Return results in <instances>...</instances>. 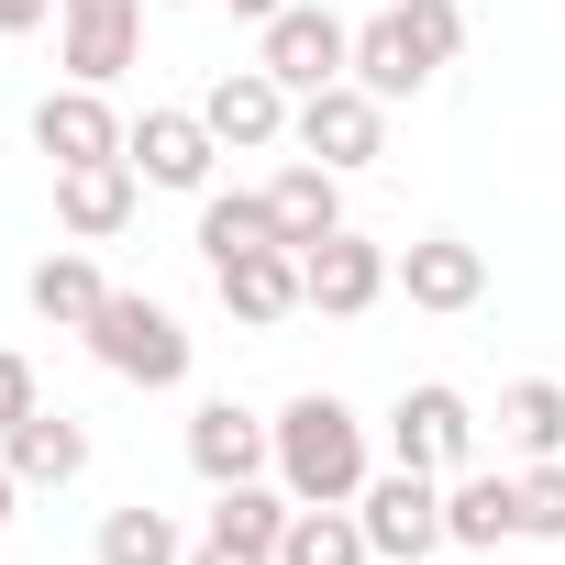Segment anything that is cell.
Instances as JSON below:
<instances>
[{
	"label": "cell",
	"mask_w": 565,
	"mask_h": 565,
	"mask_svg": "<svg viewBox=\"0 0 565 565\" xmlns=\"http://www.w3.org/2000/svg\"><path fill=\"white\" fill-rule=\"evenodd\" d=\"M366 422L333 399V388H300L289 411H277V488H289L300 510L311 499H366Z\"/></svg>",
	"instance_id": "obj_1"
},
{
	"label": "cell",
	"mask_w": 565,
	"mask_h": 565,
	"mask_svg": "<svg viewBox=\"0 0 565 565\" xmlns=\"http://www.w3.org/2000/svg\"><path fill=\"white\" fill-rule=\"evenodd\" d=\"M455 45H466V0H388L377 23H355V89L411 100L455 67Z\"/></svg>",
	"instance_id": "obj_2"
},
{
	"label": "cell",
	"mask_w": 565,
	"mask_h": 565,
	"mask_svg": "<svg viewBox=\"0 0 565 565\" xmlns=\"http://www.w3.org/2000/svg\"><path fill=\"white\" fill-rule=\"evenodd\" d=\"M89 355H100L122 388H178V377H189V322H178L167 300H145V289H111L100 322H89Z\"/></svg>",
	"instance_id": "obj_3"
},
{
	"label": "cell",
	"mask_w": 565,
	"mask_h": 565,
	"mask_svg": "<svg viewBox=\"0 0 565 565\" xmlns=\"http://www.w3.org/2000/svg\"><path fill=\"white\" fill-rule=\"evenodd\" d=\"M255 67L289 89V100H311V89L355 78V23H333V12H311V0H289L277 23H255Z\"/></svg>",
	"instance_id": "obj_4"
},
{
	"label": "cell",
	"mask_w": 565,
	"mask_h": 565,
	"mask_svg": "<svg viewBox=\"0 0 565 565\" xmlns=\"http://www.w3.org/2000/svg\"><path fill=\"white\" fill-rule=\"evenodd\" d=\"M388 466L466 477V466H477V411H466V388H444V377L399 388V411H388Z\"/></svg>",
	"instance_id": "obj_5"
},
{
	"label": "cell",
	"mask_w": 565,
	"mask_h": 565,
	"mask_svg": "<svg viewBox=\"0 0 565 565\" xmlns=\"http://www.w3.org/2000/svg\"><path fill=\"white\" fill-rule=\"evenodd\" d=\"M289 145L355 178V167H377V156H388V100H377V89H355V78H333V89H311V100L289 111Z\"/></svg>",
	"instance_id": "obj_6"
},
{
	"label": "cell",
	"mask_w": 565,
	"mask_h": 565,
	"mask_svg": "<svg viewBox=\"0 0 565 565\" xmlns=\"http://www.w3.org/2000/svg\"><path fill=\"white\" fill-rule=\"evenodd\" d=\"M355 521H366V543H377L388 565H422V554H444V477L388 466V477H366Z\"/></svg>",
	"instance_id": "obj_7"
},
{
	"label": "cell",
	"mask_w": 565,
	"mask_h": 565,
	"mask_svg": "<svg viewBox=\"0 0 565 565\" xmlns=\"http://www.w3.org/2000/svg\"><path fill=\"white\" fill-rule=\"evenodd\" d=\"M145 56V0H56V67L78 89H111Z\"/></svg>",
	"instance_id": "obj_8"
},
{
	"label": "cell",
	"mask_w": 565,
	"mask_h": 565,
	"mask_svg": "<svg viewBox=\"0 0 565 565\" xmlns=\"http://www.w3.org/2000/svg\"><path fill=\"white\" fill-rule=\"evenodd\" d=\"M289 488H211V521H200V543H189V565H277V532H289Z\"/></svg>",
	"instance_id": "obj_9"
},
{
	"label": "cell",
	"mask_w": 565,
	"mask_h": 565,
	"mask_svg": "<svg viewBox=\"0 0 565 565\" xmlns=\"http://www.w3.org/2000/svg\"><path fill=\"white\" fill-rule=\"evenodd\" d=\"M189 466H200V488H255V477H277V422H255L244 399H200Z\"/></svg>",
	"instance_id": "obj_10"
},
{
	"label": "cell",
	"mask_w": 565,
	"mask_h": 565,
	"mask_svg": "<svg viewBox=\"0 0 565 565\" xmlns=\"http://www.w3.org/2000/svg\"><path fill=\"white\" fill-rule=\"evenodd\" d=\"M388 289H399L411 311H444V322H455V311L488 300V255H477L466 233H422V244L388 255Z\"/></svg>",
	"instance_id": "obj_11"
},
{
	"label": "cell",
	"mask_w": 565,
	"mask_h": 565,
	"mask_svg": "<svg viewBox=\"0 0 565 565\" xmlns=\"http://www.w3.org/2000/svg\"><path fill=\"white\" fill-rule=\"evenodd\" d=\"M300 277H311V311H322V322H366V311L388 300V244H366V233L344 222V233H322V244L300 255Z\"/></svg>",
	"instance_id": "obj_12"
},
{
	"label": "cell",
	"mask_w": 565,
	"mask_h": 565,
	"mask_svg": "<svg viewBox=\"0 0 565 565\" xmlns=\"http://www.w3.org/2000/svg\"><path fill=\"white\" fill-rule=\"evenodd\" d=\"M211 289H222V311H233L244 333H266V322L311 311V277H300V244H255V255L211 266Z\"/></svg>",
	"instance_id": "obj_13"
},
{
	"label": "cell",
	"mask_w": 565,
	"mask_h": 565,
	"mask_svg": "<svg viewBox=\"0 0 565 565\" xmlns=\"http://www.w3.org/2000/svg\"><path fill=\"white\" fill-rule=\"evenodd\" d=\"M289 111H300V100L277 89L266 67H222V78L200 89V122L222 134V156H266L277 134H289Z\"/></svg>",
	"instance_id": "obj_14"
},
{
	"label": "cell",
	"mask_w": 565,
	"mask_h": 565,
	"mask_svg": "<svg viewBox=\"0 0 565 565\" xmlns=\"http://www.w3.org/2000/svg\"><path fill=\"white\" fill-rule=\"evenodd\" d=\"M134 211H145V167H134V156H89V167H56V222H67L78 244H111Z\"/></svg>",
	"instance_id": "obj_15"
},
{
	"label": "cell",
	"mask_w": 565,
	"mask_h": 565,
	"mask_svg": "<svg viewBox=\"0 0 565 565\" xmlns=\"http://www.w3.org/2000/svg\"><path fill=\"white\" fill-rule=\"evenodd\" d=\"M122 156L145 167V189H211V156H222V134L200 122V111H145L134 134H122Z\"/></svg>",
	"instance_id": "obj_16"
},
{
	"label": "cell",
	"mask_w": 565,
	"mask_h": 565,
	"mask_svg": "<svg viewBox=\"0 0 565 565\" xmlns=\"http://www.w3.org/2000/svg\"><path fill=\"white\" fill-rule=\"evenodd\" d=\"M122 134H134V122L111 111V89H78V78H67V89H45V100H34V145H45L56 167L122 156Z\"/></svg>",
	"instance_id": "obj_17"
},
{
	"label": "cell",
	"mask_w": 565,
	"mask_h": 565,
	"mask_svg": "<svg viewBox=\"0 0 565 565\" xmlns=\"http://www.w3.org/2000/svg\"><path fill=\"white\" fill-rule=\"evenodd\" d=\"M266 211H277V244H322V233H344V167H322V156H300V167H277L266 178Z\"/></svg>",
	"instance_id": "obj_18"
},
{
	"label": "cell",
	"mask_w": 565,
	"mask_h": 565,
	"mask_svg": "<svg viewBox=\"0 0 565 565\" xmlns=\"http://www.w3.org/2000/svg\"><path fill=\"white\" fill-rule=\"evenodd\" d=\"M521 532V477H499V466H466V477H444V543H510Z\"/></svg>",
	"instance_id": "obj_19"
},
{
	"label": "cell",
	"mask_w": 565,
	"mask_h": 565,
	"mask_svg": "<svg viewBox=\"0 0 565 565\" xmlns=\"http://www.w3.org/2000/svg\"><path fill=\"white\" fill-rule=\"evenodd\" d=\"M0 455H12V477H23V488H78V477H89V433H78L67 411L12 422V433H0Z\"/></svg>",
	"instance_id": "obj_20"
},
{
	"label": "cell",
	"mask_w": 565,
	"mask_h": 565,
	"mask_svg": "<svg viewBox=\"0 0 565 565\" xmlns=\"http://www.w3.org/2000/svg\"><path fill=\"white\" fill-rule=\"evenodd\" d=\"M23 300H34L56 333H89V322H100V300H111V277L89 266V244H56V255L23 277Z\"/></svg>",
	"instance_id": "obj_21"
},
{
	"label": "cell",
	"mask_w": 565,
	"mask_h": 565,
	"mask_svg": "<svg viewBox=\"0 0 565 565\" xmlns=\"http://www.w3.org/2000/svg\"><path fill=\"white\" fill-rule=\"evenodd\" d=\"M277 565H377V543H366L355 499H311V510H289V532H277Z\"/></svg>",
	"instance_id": "obj_22"
},
{
	"label": "cell",
	"mask_w": 565,
	"mask_h": 565,
	"mask_svg": "<svg viewBox=\"0 0 565 565\" xmlns=\"http://www.w3.org/2000/svg\"><path fill=\"white\" fill-rule=\"evenodd\" d=\"M255 244H277L266 189H200V255H211V266H233V255H255Z\"/></svg>",
	"instance_id": "obj_23"
},
{
	"label": "cell",
	"mask_w": 565,
	"mask_h": 565,
	"mask_svg": "<svg viewBox=\"0 0 565 565\" xmlns=\"http://www.w3.org/2000/svg\"><path fill=\"white\" fill-rule=\"evenodd\" d=\"M499 433H510V455H565V388L554 377H510L499 388Z\"/></svg>",
	"instance_id": "obj_24"
},
{
	"label": "cell",
	"mask_w": 565,
	"mask_h": 565,
	"mask_svg": "<svg viewBox=\"0 0 565 565\" xmlns=\"http://www.w3.org/2000/svg\"><path fill=\"white\" fill-rule=\"evenodd\" d=\"M100 565H189V532H178L156 499H134V510H100Z\"/></svg>",
	"instance_id": "obj_25"
},
{
	"label": "cell",
	"mask_w": 565,
	"mask_h": 565,
	"mask_svg": "<svg viewBox=\"0 0 565 565\" xmlns=\"http://www.w3.org/2000/svg\"><path fill=\"white\" fill-rule=\"evenodd\" d=\"M521 532H532V543H565V466H554V455L521 466Z\"/></svg>",
	"instance_id": "obj_26"
},
{
	"label": "cell",
	"mask_w": 565,
	"mask_h": 565,
	"mask_svg": "<svg viewBox=\"0 0 565 565\" xmlns=\"http://www.w3.org/2000/svg\"><path fill=\"white\" fill-rule=\"evenodd\" d=\"M45 411V388H34V366L12 355V344H0V433H12V422H34Z\"/></svg>",
	"instance_id": "obj_27"
},
{
	"label": "cell",
	"mask_w": 565,
	"mask_h": 565,
	"mask_svg": "<svg viewBox=\"0 0 565 565\" xmlns=\"http://www.w3.org/2000/svg\"><path fill=\"white\" fill-rule=\"evenodd\" d=\"M56 23V0H0V34H45Z\"/></svg>",
	"instance_id": "obj_28"
},
{
	"label": "cell",
	"mask_w": 565,
	"mask_h": 565,
	"mask_svg": "<svg viewBox=\"0 0 565 565\" xmlns=\"http://www.w3.org/2000/svg\"><path fill=\"white\" fill-rule=\"evenodd\" d=\"M222 12H233V23H277V12H289V0H222Z\"/></svg>",
	"instance_id": "obj_29"
},
{
	"label": "cell",
	"mask_w": 565,
	"mask_h": 565,
	"mask_svg": "<svg viewBox=\"0 0 565 565\" xmlns=\"http://www.w3.org/2000/svg\"><path fill=\"white\" fill-rule=\"evenodd\" d=\"M12 499H23V477H12V455H0V532H12Z\"/></svg>",
	"instance_id": "obj_30"
},
{
	"label": "cell",
	"mask_w": 565,
	"mask_h": 565,
	"mask_svg": "<svg viewBox=\"0 0 565 565\" xmlns=\"http://www.w3.org/2000/svg\"><path fill=\"white\" fill-rule=\"evenodd\" d=\"M178 12H189V0H178Z\"/></svg>",
	"instance_id": "obj_31"
}]
</instances>
